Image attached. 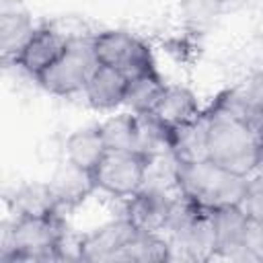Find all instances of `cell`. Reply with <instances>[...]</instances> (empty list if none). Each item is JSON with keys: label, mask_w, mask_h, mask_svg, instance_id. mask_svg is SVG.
<instances>
[{"label": "cell", "mask_w": 263, "mask_h": 263, "mask_svg": "<svg viewBox=\"0 0 263 263\" xmlns=\"http://www.w3.org/2000/svg\"><path fill=\"white\" fill-rule=\"evenodd\" d=\"M0 263H49L72 259L68 247V224L64 212L37 216H10L2 226Z\"/></svg>", "instance_id": "obj_1"}, {"label": "cell", "mask_w": 263, "mask_h": 263, "mask_svg": "<svg viewBox=\"0 0 263 263\" xmlns=\"http://www.w3.org/2000/svg\"><path fill=\"white\" fill-rule=\"evenodd\" d=\"M208 113V160L236 173L251 177L261 168L263 138L242 119L205 107Z\"/></svg>", "instance_id": "obj_2"}, {"label": "cell", "mask_w": 263, "mask_h": 263, "mask_svg": "<svg viewBox=\"0 0 263 263\" xmlns=\"http://www.w3.org/2000/svg\"><path fill=\"white\" fill-rule=\"evenodd\" d=\"M177 191L205 210L242 205L249 177L236 175L212 160L193 164L177 162Z\"/></svg>", "instance_id": "obj_3"}, {"label": "cell", "mask_w": 263, "mask_h": 263, "mask_svg": "<svg viewBox=\"0 0 263 263\" xmlns=\"http://www.w3.org/2000/svg\"><path fill=\"white\" fill-rule=\"evenodd\" d=\"M92 33H74L68 37L64 53L35 80L47 95L70 99L82 95L90 72L97 68Z\"/></svg>", "instance_id": "obj_4"}, {"label": "cell", "mask_w": 263, "mask_h": 263, "mask_svg": "<svg viewBox=\"0 0 263 263\" xmlns=\"http://www.w3.org/2000/svg\"><path fill=\"white\" fill-rule=\"evenodd\" d=\"M92 49L99 64L115 68L127 78L158 72L150 43L132 31L125 29L97 31L92 33Z\"/></svg>", "instance_id": "obj_5"}, {"label": "cell", "mask_w": 263, "mask_h": 263, "mask_svg": "<svg viewBox=\"0 0 263 263\" xmlns=\"http://www.w3.org/2000/svg\"><path fill=\"white\" fill-rule=\"evenodd\" d=\"M148 171V154L138 150H107L99 166L92 171V179L97 191L125 201L146 185Z\"/></svg>", "instance_id": "obj_6"}, {"label": "cell", "mask_w": 263, "mask_h": 263, "mask_svg": "<svg viewBox=\"0 0 263 263\" xmlns=\"http://www.w3.org/2000/svg\"><path fill=\"white\" fill-rule=\"evenodd\" d=\"M68 33L55 23L37 25L33 35L27 39L18 55L10 66H16L23 74H27L33 82L64 53L68 45Z\"/></svg>", "instance_id": "obj_7"}, {"label": "cell", "mask_w": 263, "mask_h": 263, "mask_svg": "<svg viewBox=\"0 0 263 263\" xmlns=\"http://www.w3.org/2000/svg\"><path fill=\"white\" fill-rule=\"evenodd\" d=\"M136 234L134 224L119 216L109 220L76 240V259L80 261H121L123 249Z\"/></svg>", "instance_id": "obj_8"}, {"label": "cell", "mask_w": 263, "mask_h": 263, "mask_svg": "<svg viewBox=\"0 0 263 263\" xmlns=\"http://www.w3.org/2000/svg\"><path fill=\"white\" fill-rule=\"evenodd\" d=\"M177 191H166L154 185H144L138 193L125 199L123 214L136 230L146 232H164L171 205Z\"/></svg>", "instance_id": "obj_9"}, {"label": "cell", "mask_w": 263, "mask_h": 263, "mask_svg": "<svg viewBox=\"0 0 263 263\" xmlns=\"http://www.w3.org/2000/svg\"><path fill=\"white\" fill-rule=\"evenodd\" d=\"M201 113H203V107L197 95L183 84H171V82L164 84L156 103L148 111V115L168 132L195 121Z\"/></svg>", "instance_id": "obj_10"}, {"label": "cell", "mask_w": 263, "mask_h": 263, "mask_svg": "<svg viewBox=\"0 0 263 263\" xmlns=\"http://www.w3.org/2000/svg\"><path fill=\"white\" fill-rule=\"evenodd\" d=\"M127 86H129V78L125 74H121L115 68L97 64V68L90 72L84 84L82 97L90 109L109 113L125 105Z\"/></svg>", "instance_id": "obj_11"}, {"label": "cell", "mask_w": 263, "mask_h": 263, "mask_svg": "<svg viewBox=\"0 0 263 263\" xmlns=\"http://www.w3.org/2000/svg\"><path fill=\"white\" fill-rule=\"evenodd\" d=\"M35 23L29 10L16 0H2L0 6V51L2 62L10 66L27 39L35 31Z\"/></svg>", "instance_id": "obj_12"}, {"label": "cell", "mask_w": 263, "mask_h": 263, "mask_svg": "<svg viewBox=\"0 0 263 263\" xmlns=\"http://www.w3.org/2000/svg\"><path fill=\"white\" fill-rule=\"evenodd\" d=\"M64 160L92 173L103 156L107 154V144L101 132V125H84L78 129H72L64 140Z\"/></svg>", "instance_id": "obj_13"}, {"label": "cell", "mask_w": 263, "mask_h": 263, "mask_svg": "<svg viewBox=\"0 0 263 263\" xmlns=\"http://www.w3.org/2000/svg\"><path fill=\"white\" fill-rule=\"evenodd\" d=\"M47 183H49V189H51V193L58 201V208L62 212L74 210L76 205L84 203L97 191L92 173L82 171L70 162H64Z\"/></svg>", "instance_id": "obj_14"}, {"label": "cell", "mask_w": 263, "mask_h": 263, "mask_svg": "<svg viewBox=\"0 0 263 263\" xmlns=\"http://www.w3.org/2000/svg\"><path fill=\"white\" fill-rule=\"evenodd\" d=\"M212 222L216 230V242H218V255L216 259H232L238 261L242 238L249 224V214L242 205L232 208H220L212 210Z\"/></svg>", "instance_id": "obj_15"}, {"label": "cell", "mask_w": 263, "mask_h": 263, "mask_svg": "<svg viewBox=\"0 0 263 263\" xmlns=\"http://www.w3.org/2000/svg\"><path fill=\"white\" fill-rule=\"evenodd\" d=\"M168 150L175 156V160L181 164H193V162L208 160V113H205V107H203V113L195 121L171 132Z\"/></svg>", "instance_id": "obj_16"}, {"label": "cell", "mask_w": 263, "mask_h": 263, "mask_svg": "<svg viewBox=\"0 0 263 263\" xmlns=\"http://www.w3.org/2000/svg\"><path fill=\"white\" fill-rule=\"evenodd\" d=\"M109 150L142 152V121L138 113L121 111L99 123Z\"/></svg>", "instance_id": "obj_17"}, {"label": "cell", "mask_w": 263, "mask_h": 263, "mask_svg": "<svg viewBox=\"0 0 263 263\" xmlns=\"http://www.w3.org/2000/svg\"><path fill=\"white\" fill-rule=\"evenodd\" d=\"M6 205L10 210V216H37L55 212L58 201L49 189V183H25L21 187H14L12 195L6 197ZM62 212V210H60Z\"/></svg>", "instance_id": "obj_18"}, {"label": "cell", "mask_w": 263, "mask_h": 263, "mask_svg": "<svg viewBox=\"0 0 263 263\" xmlns=\"http://www.w3.org/2000/svg\"><path fill=\"white\" fill-rule=\"evenodd\" d=\"M230 8L228 0H177L181 23L189 33L210 31Z\"/></svg>", "instance_id": "obj_19"}, {"label": "cell", "mask_w": 263, "mask_h": 263, "mask_svg": "<svg viewBox=\"0 0 263 263\" xmlns=\"http://www.w3.org/2000/svg\"><path fill=\"white\" fill-rule=\"evenodd\" d=\"M173 247L164 232H146L136 230L127 247L123 249L121 261H136V263H154V261H171Z\"/></svg>", "instance_id": "obj_20"}, {"label": "cell", "mask_w": 263, "mask_h": 263, "mask_svg": "<svg viewBox=\"0 0 263 263\" xmlns=\"http://www.w3.org/2000/svg\"><path fill=\"white\" fill-rule=\"evenodd\" d=\"M166 80L162 78L160 70L158 72H150V74H142L136 78H129V86H127V97H125V109L132 113H148L152 109V105L156 103L158 95L162 92Z\"/></svg>", "instance_id": "obj_21"}, {"label": "cell", "mask_w": 263, "mask_h": 263, "mask_svg": "<svg viewBox=\"0 0 263 263\" xmlns=\"http://www.w3.org/2000/svg\"><path fill=\"white\" fill-rule=\"evenodd\" d=\"M236 88H238V92H240L251 105H255L257 109L263 111V70L251 74V76H249L245 82H240Z\"/></svg>", "instance_id": "obj_22"}, {"label": "cell", "mask_w": 263, "mask_h": 263, "mask_svg": "<svg viewBox=\"0 0 263 263\" xmlns=\"http://www.w3.org/2000/svg\"><path fill=\"white\" fill-rule=\"evenodd\" d=\"M259 263H263V251H261V259H259Z\"/></svg>", "instance_id": "obj_23"}]
</instances>
